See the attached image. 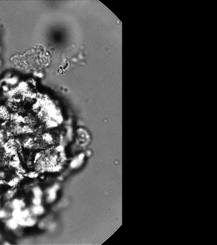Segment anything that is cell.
<instances>
[{
	"instance_id": "1",
	"label": "cell",
	"mask_w": 217,
	"mask_h": 245,
	"mask_svg": "<svg viewBox=\"0 0 217 245\" xmlns=\"http://www.w3.org/2000/svg\"><path fill=\"white\" fill-rule=\"evenodd\" d=\"M36 159V168L40 172L56 170L61 165V160L53 147L40 153Z\"/></svg>"
},
{
	"instance_id": "2",
	"label": "cell",
	"mask_w": 217,
	"mask_h": 245,
	"mask_svg": "<svg viewBox=\"0 0 217 245\" xmlns=\"http://www.w3.org/2000/svg\"><path fill=\"white\" fill-rule=\"evenodd\" d=\"M10 118V114L7 107L4 106H0V119L3 120H8Z\"/></svg>"
},
{
	"instance_id": "3",
	"label": "cell",
	"mask_w": 217,
	"mask_h": 245,
	"mask_svg": "<svg viewBox=\"0 0 217 245\" xmlns=\"http://www.w3.org/2000/svg\"><path fill=\"white\" fill-rule=\"evenodd\" d=\"M10 205V206L14 209H21L24 207L25 204L23 200L15 199L11 202Z\"/></svg>"
},
{
	"instance_id": "4",
	"label": "cell",
	"mask_w": 217,
	"mask_h": 245,
	"mask_svg": "<svg viewBox=\"0 0 217 245\" xmlns=\"http://www.w3.org/2000/svg\"><path fill=\"white\" fill-rule=\"evenodd\" d=\"M6 225L8 228L12 230H16L19 225L17 220L13 218L6 221Z\"/></svg>"
},
{
	"instance_id": "5",
	"label": "cell",
	"mask_w": 217,
	"mask_h": 245,
	"mask_svg": "<svg viewBox=\"0 0 217 245\" xmlns=\"http://www.w3.org/2000/svg\"><path fill=\"white\" fill-rule=\"evenodd\" d=\"M43 211V208L39 205H35L31 209V212L34 214H40Z\"/></svg>"
},
{
	"instance_id": "6",
	"label": "cell",
	"mask_w": 217,
	"mask_h": 245,
	"mask_svg": "<svg viewBox=\"0 0 217 245\" xmlns=\"http://www.w3.org/2000/svg\"><path fill=\"white\" fill-rule=\"evenodd\" d=\"M18 81V78L17 77H13V78H7L5 79V81L8 84L10 85H14L17 84Z\"/></svg>"
},
{
	"instance_id": "7",
	"label": "cell",
	"mask_w": 217,
	"mask_h": 245,
	"mask_svg": "<svg viewBox=\"0 0 217 245\" xmlns=\"http://www.w3.org/2000/svg\"><path fill=\"white\" fill-rule=\"evenodd\" d=\"M33 193L35 195V197H40L41 195V191L40 190L39 188H34L33 190Z\"/></svg>"
},
{
	"instance_id": "8",
	"label": "cell",
	"mask_w": 217,
	"mask_h": 245,
	"mask_svg": "<svg viewBox=\"0 0 217 245\" xmlns=\"http://www.w3.org/2000/svg\"><path fill=\"white\" fill-rule=\"evenodd\" d=\"M8 215V213L4 210H0V218H6Z\"/></svg>"
},
{
	"instance_id": "9",
	"label": "cell",
	"mask_w": 217,
	"mask_h": 245,
	"mask_svg": "<svg viewBox=\"0 0 217 245\" xmlns=\"http://www.w3.org/2000/svg\"><path fill=\"white\" fill-rule=\"evenodd\" d=\"M32 201L35 205H39L41 202L40 198V197H35Z\"/></svg>"
},
{
	"instance_id": "10",
	"label": "cell",
	"mask_w": 217,
	"mask_h": 245,
	"mask_svg": "<svg viewBox=\"0 0 217 245\" xmlns=\"http://www.w3.org/2000/svg\"><path fill=\"white\" fill-rule=\"evenodd\" d=\"M3 90H4V91H7V90H8V87L7 86H5L3 87Z\"/></svg>"
},
{
	"instance_id": "11",
	"label": "cell",
	"mask_w": 217,
	"mask_h": 245,
	"mask_svg": "<svg viewBox=\"0 0 217 245\" xmlns=\"http://www.w3.org/2000/svg\"><path fill=\"white\" fill-rule=\"evenodd\" d=\"M1 61L0 60V66H1Z\"/></svg>"
}]
</instances>
